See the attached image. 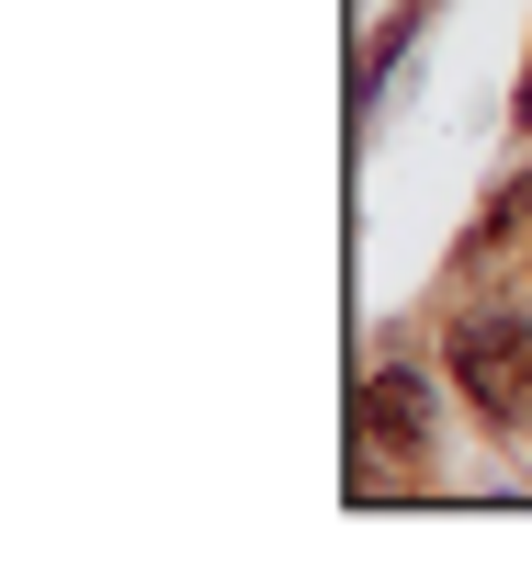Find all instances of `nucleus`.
<instances>
[{
  "label": "nucleus",
  "mask_w": 532,
  "mask_h": 566,
  "mask_svg": "<svg viewBox=\"0 0 532 566\" xmlns=\"http://www.w3.org/2000/svg\"><path fill=\"white\" fill-rule=\"evenodd\" d=\"M453 386L488 408V419H510L532 397V328L521 317H465L453 328Z\"/></svg>",
  "instance_id": "f257e3e1"
},
{
  "label": "nucleus",
  "mask_w": 532,
  "mask_h": 566,
  "mask_svg": "<svg viewBox=\"0 0 532 566\" xmlns=\"http://www.w3.org/2000/svg\"><path fill=\"white\" fill-rule=\"evenodd\" d=\"M430 419H442V408H430V374H419V363H385L374 386H363V442L419 453V442H430Z\"/></svg>",
  "instance_id": "f03ea898"
},
{
  "label": "nucleus",
  "mask_w": 532,
  "mask_h": 566,
  "mask_svg": "<svg viewBox=\"0 0 532 566\" xmlns=\"http://www.w3.org/2000/svg\"><path fill=\"white\" fill-rule=\"evenodd\" d=\"M521 125H532V80H521Z\"/></svg>",
  "instance_id": "7ed1b4c3"
}]
</instances>
